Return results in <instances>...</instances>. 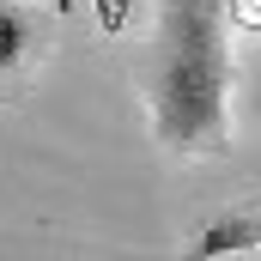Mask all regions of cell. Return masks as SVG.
<instances>
[{
	"label": "cell",
	"mask_w": 261,
	"mask_h": 261,
	"mask_svg": "<svg viewBox=\"0 0 261 261\" xmlns=\"http://www.w3.org/2000/svg\"><path fill=\"white\" fill-rule=\"evenodd\" d=\"M231 12L225 0H158L146 49L152 140L176 158H213L231 146Z\"/></svg>",
	"instance_id": "1"
},
{
	"label": "cell",
	"mask_w": 261,
	"mask_h": 261,
	"mask_svg": "<svg viewBox=\"0 0 261 261\" xmlns=\"http://www.w3.org/2000/svg\"><path fill=\"white\" fill-rule=\"evenodd\" d=\"M43 37H49V24H43L24 0H0V79L18 73L24 61H37Z\"/></svg>",
	"instance_id": "2"
},
{
	"label": "cell",
	"mask_w": 261,
	"mask_h": 261,
	"mask_svg": "<svg viewBox=\"0 0 261 261\" xmlns=\"http://www.w3.org/2000/svg\"><path fill=\"white\" fill-rule=\"evenodd\" d=\"M243 249H261V213H231V219H213L195 237L189 261H219V255H243Z\"/></svg>",
	"instance_id": "3"
}]
</instances>
